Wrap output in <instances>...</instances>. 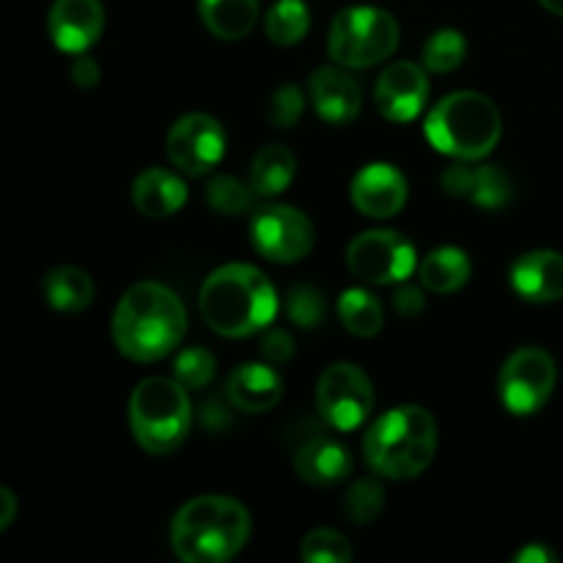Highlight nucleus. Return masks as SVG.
<instances>
[{
	"label": "nucleus",
	"instance_id": "nucleus-1",
	"mask_svg": "<svg viewBox=\"0 0 563 563\" xmlns=\"http://www.w3.org/2000/svg\"><path fill=\"white\" fill-rule=\"evenodd\" d=\"M110 333L121 355L130 361H163L185 339L187 311L168 286L143 280L119 300Z\"/></svg>",
	"mask_w": 563,
	"mask_h": 563
},
{
	"label": "nucleus",
	"instance_id": "nucleus-2",
	"mask_svg": "<svg viewBox=\"0 0 563 563\" xmlns=\"http://www.w3.org/2000/svg\"><path fill=\"white\" fill-rule=\"evenodd\" d=\"M198 308L214 333L247 339L269 328L278 313V291L262 269L251 264H225L203 280Z\"/></svg>",
	"mask_w": 563,
	"mask_h": 563
},
{
	"label": "nucleus",
	"instance_id": "nucleus-3",
	"mask_svg": "<svg viewBox=\"0 0 563 563\" xmlns=\"http://www.w3.org/2000/svg\"><path fill=\"white\" fill-rule=\"evenodd\" d=\"M251 539V515L225 495H201L176 511L170 548L185 563H223Z\"/></svg>",
	"mask_w": 563,
	"mask_h": 563
},
{
	"label": "nucleus",
	"instance_id": "nucleus-4",
	"mask_svg": "<svg viewBox=\"0 0 563 563\" xmlns=\"http://www.w3.org/2000/svg\"><path fill=\"white\" fill-rule=\"evenodd\" d=\"M438 451V423L418 405L396 407L368 427L363 454L374 473L396 482L416 478L432 465Z\"/></svg>",
	"mask_w": 563,
	"mask_h": 563
},
{
	"label": "nucleus",
	"instance_id": "nucleus-5",
	"mask_svg": "<svg viewBox=\"0 0 563 563\" xmlns=\"http://www.w3.org/2000/svg\"><path fill=\"white\" fill-rule=\"evenodd\" d=\"M423 132L440 154H449L462 163H476L498 146L504 135V119L493 99L484 93L456 91L434 104Z\"/></svg>",
	"mask_w": 563,
	"mask_h": 563
},
{
	"label": "nucleus",
	"instance_id": "nucleus-6",
	"mask_svg": "<svg viewBox=\"0 0 563 563\" xmlns=\"http://www.w3.org/2000/svg\"><path fill=\"white\" fill-rule=\"evenodd\" d=\"M192 427V405L179 379L148 377L130 396V429L154 456L174 454Z\"/></svg>",
	"mask_w": 563,
	"mask_h": 563
},
{
	"label": "nucleus",
	"instance_id": "nucleus-7",
	"mask_svg": "<svg viewBox=\"0 0 563 563\" xmlns=\"http://www.w3.org/2000/svg\"><path fill=\"white\" fill-rule=\"evenodd\" d=\"M399 47V22L374 5H352L335 14L330 25V58L350 69L383 64Z\"/></svg>",
	"mask_w": 563,
	"mask_h": 563
},
{
	"label": "nucleus",
	"instance_id": "nucleus-8",
	"mask_svg": "<svg viewBox=\"0 0 563 563\" xmlns=\"http://www.w3.org/2000/svg\"><path fill=\"white\" fill-rule=\"evenodd\" d=\"M555 379H559V368H555L553 355L539 346H522L500 368V401L511 416H533L550 401Z\"/></svg>",
	"mask_w": 563,
	"mask_h": 563
},
{
	"label": "nucleus",
	"instance_id": "nucleus-9",
	"mask_svg": "<svg viewBox=\"0 0 563 563\" xmlns=\"http://www.w3.org/2000/svg\"><path fill=\"white\" fill-rule=\"evenodd\" d=\"M346 267L374 286L405 284L416 269V247L399 231H363L346 247Z\"/></svg>",
	"mask_w": 563,
	"mask_h": 563
},
{
	"label": "nucleus",
	"instance_id": "nucleus-10",
	"mask_svg": "<svg viewBox=\"0 0 563 563\" xmlns=\"http://www.w3.org/2000/svg\"><path fill=\"white\" fill-rule=\"evenodd\" d=\"M317 407L330 427L339 432H352L372 416L374 388L355 363H335L319 377Z\"/></svg>",
	"mask_w": 563,
	"mask_h": 563
},
{
	"label": "nucleus",
	"instance_id": "nucleus-11",
	"mask_svg": "<svg viewBox=\"0 0 563 563\" xmlns=\"http://www.w3.org/2000/svg\"><path fill=\"white\" fill-rule=\"evenodd\" d=\"M253 247L275 264H295L311 253L317 234L313 223L295 207L267 203L253 212L251 220Z\"/></svg>",
	"mask_w": 563,
	"mask_h": 563
},
{
	"label": "nucleus",
	"instance_id": "nucleus-12",
	"mask_svg": "<svg viewBox=\"0 0 563 563\" xmlns=\"http://www.w3.org/2000/svg\"><path fill=\"white\" fill-rule=\"evenodd\" d=\"M165 154L179 170L203 176L223 159L225 132L209 113H187L176 121L165 137Z\"/></svg>",
	"mask_w": 563,
	"mask_h": 563
},
{
	"label": "nucleus",
	"instance_id": "nucleus-13",
	"mask_svg": "<svg viewBox=\"0 0 563 563\" xmlns=\"http://www.w3.org/2000/svg\"><path fill=\"white\" fill-rule=\"evenodd\" d=\"M429 99L427 71L412 60H396L379 75L377 88H374V102L377 110L388 121L405 124L412 121L423 110Z\"/></svg>",
	"mask_w": 563,
	"mask_h": 563
},
{
	"label": "nucleus",
	"instance_id": "nucleus-14",
	"mask_svg": "<svg viewBox=\"0 0 563 563\" xmlns=\"http://www.w3.org/2000/svg\"><path fill=\"white\" fill-rule=\"evenodd\" d=\"M47 25L55 47L64 53H86L104 31L102 0H55Z\"/></svg>",
	"mask_w": 563,
	"mask_h": 563
},
{
	"label": "nucleus",
	"instance_id": "nucleus-15",
	"mask_svg": "<svg viewBox=\"0 0 563 563\" xmlns=\"http://www.w3.org/2000/svg\"><path fill=\"white\" fill-rule=\"evenodd\" d=\"M352 203L368 218H394L407 203V179L388 163H372L361 168L350 187Z\"/></svg>",
	"mask_w": 563,
	"mask_h": 563
},
{
	"label": "nucleus",
	"instance_id": "nucleus-16",
	"mask_svg": "<svg viewBox=\"0 0 563 563\" xmlns=\"http://www.w3.org/2000/svg\"><path fill=\"white\" fill-rule=\"evenodd\" d=\"M440 185L451 198H462L482 209H504L515 192L511 179L498 165H451Z\"/></svg>",
	"mask_w": 563,
	"mask_h": 563
},
{
	"label": "nucleus",
	"instance_id": "nucleus-17",
	"mask_svg": "<svg viewBox=\"0 0 563 563\" xmlns=\"http://www.w3.org/2000/svg\"><path fill=\"white\" fill-rule=\"evenodd\" d=\"M311 102L319 119L328 124H350L361 115L363 91L352 75L335 66H322L311 75Z\"/></svg>",
	"mask_w": 563,
	"mask_h": 563
},
{
	"label": "nucleus",
	"instance_id": "nucleus-18",
	"mask_svg": "<svg viewBox=\"0 0 563 563\" xmlns=\"http://www.w3.org/2000/svg\"><path fill=\"white\" fill-rule=\"evenodd\" d=\"M511 289L528 302L563 300V253L531 251L511 264Z\"/></svg>",
	"mask_w": 563,
	"mask_h": 563
},
{
	"label": "nucleus",
	"instance_id": "nucleus-19",
	"mask_svg": "<svg viewBox=\"0 0 563 563\" xmlns=\"http://www.w3.org/2000/svg\"><path fill=\"white\" fill-rule=\"evenodd\" d=\"M225 396L231 407L242 412H267L284 396V377L273 363H242L229 374Z\"/></svg>",
	"mask_w": 563,
	"mask_h": 563
},
{
	"label": "nucleus",
	"instance_id": "nucleus-20",
	"mask_svg": "<svg viewBox=\"0 0 563 563\" xmlns=\"http://www.w3.org/2000/svg\"><path fill=\"white\" fill-rule=\"evenodd\" d=\"M297 476L313 487H330L352 473V456L339 440L313 438L295 454Z\"/></svg>",
	"mask_w": 563,
	"mask_h": 563
},
{
	"label": "nucleus",
	"instance_id": "nucleus-21",
	"mask_svg": "<svg viewBox=\"0 0 563 563\" xmlns=\"http://www.w3.org/2000/svg\"><path fill=\"white\" fill-rule=\"evenodd\" d=\"M187 201V185L168 168H146L132 185V203L146 218H170Z\"/></svg>",
	"mask_w": 563,
	"mask_h": 563
},
{
	"label": "nucleus",
	"instance_id": "nucleus-22",
	"mask_svg": "<svg viewBox=\"0 0 563 563\" xmlns=\"http://www.w3.org/2000/svg\"><path fill=\"white\" fill-rule=\"evenodd\" d=\"M198 11L212 36L236 42L258 22V0H198Z\"/></svg>",
	"mask_w": 563,
	"mask_h": 563
},
{
	"label": "nucleus",
	"instance_id": "nucleus-23",
	"mask_svg": "<svg viewBox=\"0 0 563 563\" xmlns=\"http://www.w3.org/2000/svg\"><path fill=\"white\" fill-rule=\"evenodd\" d=\"M297 174V159L280 143L273 146H264L262 152L253 157L251 163V187L256 196L262 198H275L284 190H289L291 179Z\"/></svg>",
	"mask_w": 563,
	"mask_h": 563
},
{
	"label": "nucleus",
	"instance_id": "nucleus-24",
	"mask_svg": "<svg viewBox=\"0 0 563 563\" xmlns=\"http://www.w3.org/2000/svg\"><path fill=\"white\" fill-rule=\"evenodd\" d=\"M471 258L460 247H438L421 262V284L434 295H451L471 280Z\"/></svg>",
	"mask_w": 563,
	"mask_h": 563
},
{
	"label": "nucleus",
	"instance_id": "nucleus-25",
	"mask_svg": "<svg viewBox=\"0 0 563 563\" xmlns=\"http://www.w3.org/2000/svg\"><path fill=\"white\" fill-rule=\"evenodd\" d=\"M44 297L55 311H86L93 302V280L77 267H55L44 275Z\"/></svg>",
	"mask_w": 563,
	"mask_h": 563
},
{
	"label": "nucleus",
	"instance_id": "nucleus-26",
	"mask_svg": "<svg viewBox=\"0 0 563 563\" xmlns=\"http://www.w3.org/2000/svg\"><path fill=\"white\" fill-rule=\"evenodd\" d=\"M339 319L357 339H372L383 330L385 311L377 297L366 289H350L339 300Z\"/></svg>",
	"mask_w": 563,
	"mask_h": 563
},
{
	"label": "nucleus",
	"instance_id": "nucleus-27",
	"mask_svg": "<svg viewBox=\"0 0 563 563\" xmlns=\"http://www.w3.org/2000/svg\"><path fill=\"white\" fill-rule=\"evenodd\" d=\"M308 27H311V14L302 0H278L264 16V31H267L269 42L280 44V47L300 42Z\"/></svg>",
	"mask_w": 563,
	"mask_h": 563
},
{
	"label": "nucleus",
	"instance_id": "nucleus-28",
	"mask_svg": "<svg viewBox=\"0 0 563 563\" xmlns=\"http://www.w3.org/2000/svg\"><path fill=\"white\" fill-rule=\"evenodd\" d=\"M465 55L467 42L460 31H454V27H443V31L432 33L429 42L423 44V66H427L429 71H440V75L454 71L456 66L465 60Z\"/></svg>",
	"mask_w": 563,
	"mask_h": 563
},
{
	"label": "nucleus",
	"instance_id": "nucleus-29",
	"mask_svg": "<svg viewBox=\"0 0 563 563\" xmlns=\"http://www.w3.org/2000/svg\"><path fill=\"white\" fill-rule=\"evenodd\" d=\"M253 187L236 176H214L207 187V203L220 214H245L253 209Z\"/></svg>",
	"mask_w": 563,
	"mask_h": 563
},
{
	"label": "nucleus",
	"instance_id": "nucleus-30",
	"mask_svg": "<svg viewBox=\"0 0 563 563\" xmlns=\"http://www.w3.org/2000/svg\"><path fill=\"white\" fill-rule=\"evenodd\" d=\"M385 506V489L377 478H357L344 498V515L355 526H368L379 517Z\"/></svg>",
	"mask_w": 563,
	"mask_h": 563
},
{
	"label": "nucleus",
	"instance_id": "nucleus-31",
	"mask_svg": "<svg viewBox=\"0 0 563 563\" xmlns=\"http://www.w3.org/2000/svg\"><path fill=\"white\" fill-rule=\"evenodd\" d=\"M300 559L308 563H350L352 548L339 531L319 528V531H311L302 539Z\"/></svg>",
	"mask_w": 563,
	"mask_h": 563
},
{
	"label": "nucleus",
	"instance_id": "nucleus-32",
	"mask_svg": "<svg viewBox=\"0 0 563 563\" xmlns=\"http://www.w3.org/2000/svg\"><path fill=\"white\" fill-rule=\"evenodd\" d=\"M214 366L218 363H214L212 352L203 346H190L176 355L174 379H179L187 390H201L214 379Z\"/></svg>",
	"mask_w": 563,
	"mask_h": 563
},
{
	"label": "nucleus",
	"instance_id": "nucleus-33",
	"mask_svg": "<svg viewBox=\"0 0 563 563\" xmlns=\"http://www.w3.org/2000/svg\"><path fill=\"white\" fill-rule=\"evenodd\" d=\"M286 313H289L291 322L300 324V328H319L324 319L322 291H319L317 286L308 284L291 286V289L286 291Z\"/></svg>",
	"mask_w": 563,
	"mask_h": 563
},
{
	"label": "nucleus",
	"instance_id": "nucleus-34",
	"mask_svg": "<svg viewBox=\"0 0 563 563\" xmlns=\"http://www.w3.org/2000/svg\"><path fill=\"white\" fill-rule=\"evenodd\" d=\"M267 115H269V121H273L275 126H295L297 121H300V115H302L300 88L291 86V82L280 86L278 91L269 97Z\"/></svg>",
	"mask_w": 563,
	"mask_h": 563
},
{
	"label": "nucleus",
	"instance_id": "nucleus-35",
	"mask_svg": "<svg viewBox=\"0 0 563 563\" xmlns=\"http://www.w3.org/2000/svg\"><path fill=\"white\" fill-rule=\"evenodd\" d=\"M258 350H262L264 361L273 363V366H280V363H289L291 355H295V341H291V335L284 333V330H267V333L262 335Z\"/></svg>",
	"mask_w": 563,
	"mask_h": 563
},
{
	"label": "nucleus",
	"instance_id": "nucleus-36",
	"mask_svg": "<svg viewBox=\"0 0 563 563\" xmlns=\"http://www.w3.org/2000/svg\"><path fill=\"white\" fill-rule=\"evenodd\" d=\"M423 306H427V300H423V291L416 289V286H399L394 295V308L396 313H401V317H418V313L423 311Z\"/></svg>",
	"mask_w": 563,
	"mask_h": 563
},
{
	"label": "nucleus",
	"instance_id": "nucleus-37",
	"mask_svg": "<svg viewBox=\"0 0 563 563\" xmlns=\"http://www.w3.org/2000/svg\"><path fill=\"white\" fill-rule=\"evenodd\" d=\"M71 80H75V86H80V88L97 86V82H99L97 60L86 58V55L75 58V64H71Z\"/></svg>",
	"mask_w": 563,
	"mask_h": 563
},
{
	"label": "nucleus",
	"instance_id": "nucleus-38",
	"mask_svg": "<svg viewBox=\"0 0 563 563\" xmlns=\"http://www.w3.org/2000/svg\"><path fill=\"white\" fill-rule=\"evenodd\" d=\"M515 561L517 563H553L555 553L550 548H544V544H528L526 550L517 553Z\"/></svg>",
	"mask_w": 563,
	"mask_h": 563
},
{
	"label": "nucleus",
	"instance_id": "nucleus-39",
	"mask_svg": "<svg viewBox=\"0 0 563 563\" xmlns=\"http://www.w3.org/2000/svg\"><path fill=\"white\" fill-rule=\"evenodd\" d=\"M16 517V498L14 493H11L9 487H0V531H5V528L14 522Z\"/></svg>",
	"mask_w": 563,
	"mask_h": 563
},
{
	"label": "nucleus",
	"instance_id": "nucleus-40",
	"mask_svg": "<svg viewBox=\"0 0 563 563\" xmlns=\"http://www.w3.org/2000/svg\"><path fill=\"white\" fill-rule=\"evenodd\" d=\"M203 418H218V432L229 429V423H231L229 412H225V407L218 405V401H209V405H203ZM207 429L209 432H214V427L209 421H207Z\"/></svg>",
	"mask_w": 563,
	"mask_h": 563
},
{
	"label": "nucleus",
	"instance_id": "nucleus-41",
	"mask_svg": "<svg viewBox=\"0 0 563 563\" xmlns=\"http://www.w3.org/2000/svg\"><path fill=\"white\" fill-rule=\"evenodd\" d=\"M539 3H542L548 11H553V14L563 16V0H539Z\"/></svg>",
	"mask_w": 563,
	"mask_h": 563
}]
</instances>
